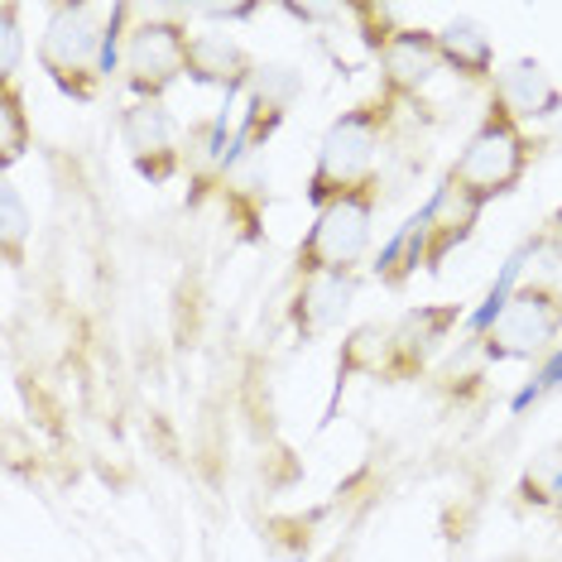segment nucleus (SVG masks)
<instances>
[{
  "label": "nucleus",
  "mask_w": 562,
  "mask_h": 562,
  "mask_svg": "<svg viewBox=\"0 0 562 562\" xmlns=\"http://www.w3.org/2000/svg\"><path fill=\"white\" fill-rule=\"evenodd\" d=\"M394 121V97H370L361 106L341 111L337 121L317 139V159L308 173V202L327 207V202L356 193V188L375 183V159Z\"/></svg>",
  "instance_id": "nucleus-1"
},
{
  "label": "nucleus",
  "mask_w": 562,
  "mask_h": 562,
  "mask_svg": "<svg viewBox=\"0 0 562 562\" xmlns=\"http://www.w3.org/2000/svg\"><path fill=\"white\" fill-rule=\"evenodd\" d=\"M524 173H529V131L509 116L501 101H491L485 116L476 121V131L467 135L462 155L452 159V169H447L442 183L457 188L467 202H476V207L485 212L495 198L515 193Z\"/></svg>",
  "instance_id": "nucleus-2"
},
{
  "label": "nucleus",
  "mask_w": 562,
  "mask_h": 562,
  "mask_svg": "<svg viewBox=\"0 0 562 562\" xmlns=\"http://www.w3.org/2000/svg\"><path fill=\"white\" fill-rule=\"evenodd\" d=\"M562 337V289L548 279H529L505 293L491 327L481 331V356L495 366L505 361H539Z\"/></svg>",
  "instance_id": "nucleus-3"
},
{
  "label": "nucleus",
  "mask_w": 562,
  "mask_h": 562,
  "mask_svg": "<svg viewBox=\"0 0 562 562\" xmlns=\"http://www.w3.org/2000/svg\"><path fill=\"white\" fill-rule=\"evenodd\" d=\"M101 54H106V30L97 24L92 5H63L48 10V24L40 34V68L54 78V87L72 101H92L101 92Z\"/></svg>",
  "instance_id": "nucleus-4"
},
{
  "label": "nucleus",
  "mask_w": 562,
  "mask_h": 562,
  "mask_svg": "<svg viewBox=\"0 0 562 562\" xmlns=\"http://www.w3.org/2000/svg\"><path fill=\"white\" fill-rule=\"evenodd\" d=\"M375 207H380V183H366L356 193L317 207L308 236L299 240V279L327 270H356L366 260L370 240H375Z\"/></svg>",
  "instance_id": "nucleus-5"
},
{
  "label": "nucleus",
  "mask_w": 562,
  "mask_h": 562,
  "mask_svg": "<svg viewBox=\"0 0 562 562\" xmlns=\"http://www.w3.org/2000/svg\"><path fill=\"white\" fill-rule=\"evenodd\" d=\"M188 48H193V34L178 20L135 24L125 34V54H121V72L135 101H164V92L178 78H188Z\"/></svg>",
  "instance_id": "nucleus-6"
},
{
  "label": "nucleus",
  "mask_w": 562,
  "mask_h": 562,
  "mask_svg": "<svg viewBox=\"0 0 562 562\" xmlns=\"http://www.w3.org/2000/svg\"><path fill=\"white\" fill-rule=\"evenodd\" d=\"M121 145H125V155H131L135 173L155 188L173 183L188 164L183 125L173 121V111L164 106V101H131V106L121 111Z\"/></svg>",
  "instance_id": "nucleus-7"
},
{
  "label": "nucleus",
  "mask_w": 562,
  "mask_h": 562,
  "mask_svg": "<svg viewBox=\"0 0 562 562\" xmlns=\"http://www.w3.org/2000/svg\"><path fill=\"white\" fill-rule=\"evenodd\" d=\"M457 323H462V303H414L400 317H390V366H385L390 385L424 375L432 356L452 341Z\"/></svg>",
  "instance_id": "nucleus-8"
},
{
  "label": "nucleus",
  "mask_w": 562,
  "mask_h": 562,
  "mask_svg": "<svg viewBox=\"0 0 562 562\" xmlns=\"http://www.w3.org/2000/svg\"><path fill=\"white\" fill-rule=\"evenodd\" d=\"M356 293H361V274L356 270H327V274H303L299 293H293L289 323L299 331V341H317L327 331L341 327V317L351 313Z\"/></svg>",
  "instance_id": "nucleus-9"
},
{
  "label": "nucleus",
  "mask_w": 562,
  "mask_h": 562,
  "mask_svg": "<svg viewBox=\"0 0 562 562\" xmlns=\"http://www.w3.org/2000/svg\"><path fill=\"white\" fill-rule=\"evenodd\" d=\"M380 63V82H385V97L408 101L442 72V48H438V30H404L385 44Z\"/></svg>",
  "instance_id": "nucleus-10"
},
{
  "label": "nucleus",
  "mask_w": 562,
  "mask_h": 562,
  "mask_svg": "<svg viewBox=\"0 0 562 562\" xmlns=\"http://www.w3.org/2000/svg\"><path fill=\"white\" fill-rule=\"evenodd\" d=\"M303 92V78L289 68H260L250 82V97H246V121L236 125V155H250L270 139L279 125H284L289 106L299 101Z\"/></svg>",
  "instance_id": "nucleus-11"
},
{
  "label": "nucleus",
  "mask_w": 562,
  "mask_h": 562,
  "mask_svg": "<svg viewBox=\"0 0 562 562\" xmlns=\"http://www.w3.org/2000/svg\"><path fill=\"white\" fill-rule=\"evenodd\" d=\"M491 101L515 116L519 125H533V121H553L562 111V87L553 82V72L533 58H519V63H505L491 82Z\"/></svg>",
  "instance_id": "nucleus-12"
},
{
  "label": "nucleus",
  "mask_w": 562,
  "mask_h": 562,
  "mask_svg": "<svg viewBox=\"0 0 562 562\" xmlns=\"http://www.w3.org/2000/svg\"><path fill=\"white\" fill-rule=\"evenodd\" d=\"M255 58L240 48L232 34H193L188 48V82L198 87H222L226 97H236L240 87L255 82Z\"/></svg>",
  "instance_id": "nucleus-13"
},
{
  "label": "nucleus",
  "mask_w": 562,
  "mask_h": 562,
  "mask_svg": "<svg viewBox=\"0 0 562 562\" xmlns=\"http://www.w3.org/2000/svg\"><path fill=\"white\" fill-rule=\"evenodd\" d=\"M438 48H442V68L457 72L467 82H495V44L476 20H452L438 30Z\"/></svg>",
  "instance_id": "nucleus-14"
},
{
  "label": "nucleus",
  "mask_w": 562,
  "mask_h": 562,
  "mask_svg": "<svg viewBox=\"0 0 562 562\" xmlns=\"http://www.w3.org/2000/svg\"><path fill=\"white\" fill-rule=\"evenodd\" d=\"M385 366H390V323H361L341 337V356H337L341 385H347L351 375L385 380Z\"/></svg>",
  "instance_id": "nucleus-15"
},
{
  "label": "nucleus",
  "mask_w": 562,
  "mask_h": 562,
  "mask_svg": "<svg viewBox=\"0 0 562 562\" xmlns=\"http://www.w3.org/2000/svg\"><path fill=\"white\" fill-rule=\"evenodd\" d=\"M34 125L24 116V92L20 82H0V164H20V155L30 149Z\"/></svg>",
  "instance_id": "nucleus-16"
},
{
  "label": "nucleus",
  "mask_w": 562,
  "mask_h": 562,
  "mask_svg": "<svg viewBox=\"0 0 562 562\" xmlns=\"http://www.w3.org/2000/svg\"><path fill=\"white\" fill-rule=\"evenodd\" d=\"M34 236V216L24 207L20 188L5 183L0 188V246H5V265H24V246Z\"/></svg>",
  "instance_id": "nucleus-17"
},
{
  "label": "nucleus",
  "mask_w": 562,
  "mask_h": 562,
  "mask_svg": "<svg viewBox=\"0 0 562 562\" xmlns=\"http://www.w3.org/2000/svg\"><path fill=\"white\" fill-rule=\"evenodd\" d=\"M562 501V442L539 452L519 481V505H553Z\"/></svg>",
  "instance_id": "nucleus-18"
},
{
  "label": "nucleus",
  "mask_w": 562,
  "mask_h": 562,
  "mask_svg": "<svg viewBox=\"0 0 562 562\" xmlns=\"http://www.w3.org/2000/svg\"><path fill=\"white\" fill-rule=\"evenodd\" d=\"M20 54H24V40H20V5H0V82H15L20 78Z\"/></svg>",
  "instance_id": "nucleus-19"
},
{
  "label": "nucleus",
  "mask_w": 562,
  "mask_h": 562,
  "mask_svg": "<svg viewBox=\"0 0 562 562\" xmlns=\"http://www.w3.org/2000/svg\"><path fill=\"white\" fill-rule=\"evenodd\" d=\"M543 246H548V255L562 265V202H558V212L548 216V232H543Z\"/></svg>",
  "instance_id": "nucleus-20"
}]
</instances>
